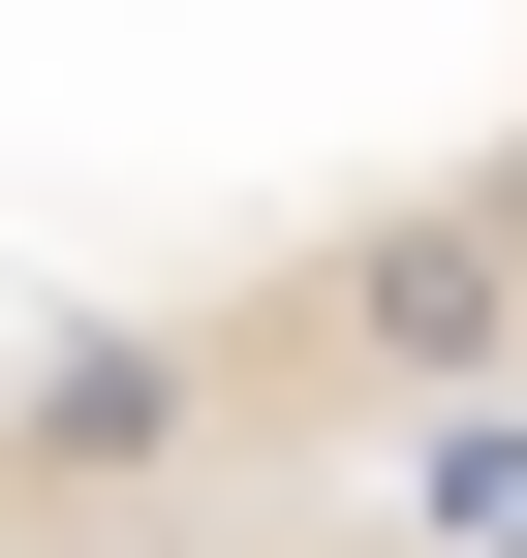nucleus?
<instances>
[{"label":"nucleus","instance_id":"f257e3e1","mask_svg":"<svg viewBox=\"0 0 527 558\" xmlns=\"http://www.w3.org/2000/svg\"><path fill=\"white\" fill-rule=\"evenodd\" d=\"M186 435H218V341H62V373L0 403L32 497H124V465H186Z\"/></svg>","mask_w":527,"mask_h":558},{"label":"nucleus","instance_id":"f03ea898","mask_svg":"<svg viewBox=\"0 0 527 558\" xmlns=\"http://www.w3.org/2000/svg\"><path fill=\"white\" fill-rule=\"evenodd\" d=\"M497 311H527V248H497V218H404V248L342 279V341H372V373H497Z\"/></svg>","mask_w":527,"mask_h":558},{"label":"nucleus","instance_id":"7ed1b4c3","mask_svg":"<svg viewBox=\"0 0 527 558\" xmlns=\"http://www.w3.org/2000/svg\"><path fill=\"white\" fill-rule=\"evenodd\" d=\"M0 558H32V527H0Z\"/></svg>","mask_w":527,"mask_h":558}]
</instances>
